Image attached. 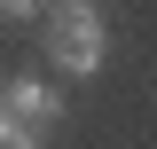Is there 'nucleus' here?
<instances>
[{
  "instance_id": "7ed1b4c3",
  "label": "nucleus",
  "mask_w": 157,
  "mask_h": 149,
  "mask_svg": "<svg viewBox=\"0 0 157 149\" xmlns=\"http://www.w3.org/2000/svg\"><path fill=\"white\" fill-rule=\"evenodd\" d=\"M0 149H39V126H24V118L0 110Z\"/></svg>"
},
{
  "instance_id": "f257e3e1",
  "label": "nucleus",
  "mask_w": 157,
  "mask_h": 149,
  "mask_svg": "<svg viewBox=\"0 0 157 149\" xmlns=\"http://www.w3.org/2000/svg\"><path fill=\"white\" fill-rule=\"evenodd\" d=\"M102 16L94 8H55V24H47V55H55V71H71V78H94L102 71Z\"/></svg>"
},
{
  "instance_id": "f03ea898",
  "label": "nucleus",
  "mask_w": 157,
  "mask_h": 149,
  "mask_svg": "<svg viewBox=\"0 0 157 149\" xmlns=\"http://www.w3.org/2000/svg\"><path fill=\"white\" fill-rule=\"evenodd\" d=\"M0 110H8V118H24V126H39V133H47V126H55V110H63V102H55V94H47V78H16V86H8V102H0Z\"/></svg>"
}]
</instances>
